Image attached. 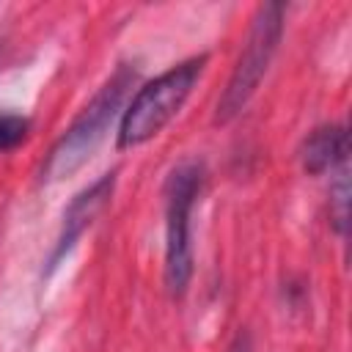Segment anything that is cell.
<instances>
[{"label":"cell","mask_w":352,"mask_h":352,"mask_svg":"<svg viewBox=\"0 0 352 352\" xmlns=\"http://www.w3.org/2000/svg\"><path fill=\"white\" fill-rule=\"evenodd\" d=\"M135 82V72L129 66L116 69V74L96 91V96L85 104V110L74 118V124L63 132V138L50 151L41 176L47 182H60L72 176L77 168L85 165V160L94 154V148L107 135L113 118L121 113L124 96Z\"/></svg>","instance_id":"cell-1"},{"label":"cell","mask_w":352,"mask_h":352,"mask_svg":"<svg viewBox=\"0 0 352 352\" xmlns=\"http://www.w3.org/2000/svg\"><path fill=\"white\" fill-rule=\"evenodd\" d=\"M204 63H206V55H198V58H190V60L170 66L168 72H162L160 77L146 82L132 96L126 110L121 113L118 146L132 148V146L151 140L182 110L184 99L190 96L192 85L198 82V77L204 72Z\"/></svg>","instance_id":"cell-2"},{"label":"cell","mask_w":352,"mask_h":352,"mask_svg":"<svg viewBox=\"0 0 352 352\" xmlns=\"http://www.w3.org/2000/svg\"><path fill=\"white\" fill-rule=\"evenodd\" d=\"M204 168L182 162L165 184V283L173 297L184 294L192 275V209L201 195Z\"/></svg>","instance_id":"cell-3"},{"label":"cell","mask_w":352,"mask_h":352,"mask_svg":"<svg viewBox=\"0 0 352 352\" xmlns=\"http://www.w3.org/2000/svg\"><path fill=\"white\" fill-rule=\"evenodd\" d=\"M280 33H283V6L280 3H264L258 6L256 16H253V25H250V33L245 38V47H242V55L228 77V85L217 102V116L214 121L217 124H226L231 121L248 102L250 96L256 94L275 50H278V41H280Z\"/></svg>","instance_id":"cell-4"},{"label":"cell","mask_w":352,"mask_h":352,"mask_svg":"<svg viewBox=\"0 0 352 352\" xmlns=\"http://www.w3.org/2000/svg\"><path fill=\"white\" fill-rule=\"evenodd\" d=\"M113 184H116V173H104L99 176L91 187H85L66 209L63 214V226H60V234H58V242L52 248V256H50V270H55L60 264V258H66V253L74 248V242L82 236V231L94 223V217L102 212V206L107 204L110 192H113Z\"/></svg>","instance_id":"cell-5"},{"label":"cell","mask_w":352,"mask_h":352,"mask_svg":"<svg viewBox=\"0 0 352 352\" xmlns=\"http://www.w3.org/2000/svg\"><path fill=\"white\" fill-rule=\"evenodd\" d=\"M349 154V135L341 124H327L314 129L302 148H300V162L308 173H324V170H336L338 165L346 162Z\"/></svg>","instance_id":"cell-6"},{"label":"cell","mask_w":352,"mask_h":352,"mask_svg":"<svg viewBox=\"0 0 352 352\" xmlns=\"http://www.w3.org/2000/svg\"><path fill=\"white\" fill-rule=\"evenodd\" d=\"M28 118L16 116V113H3L0 116V151H8L14 146H19L28 138Z\"/></svg>","instance_id":"cell-7"},{"label":"cell","mask_w":352,"mask_h":352,"mask_svg":"<svg viewBox=\"0 0 352 352\" xmlns=\"http://www.w3.org/2000/svg\"><path fill=\"white\" fill-rule=\"evenodd\" d=\"M228 352H253V344H250V336L248 333H236V338L231 341Z\"/></svg>","instance_id":"cell-8"}]
</instances>
